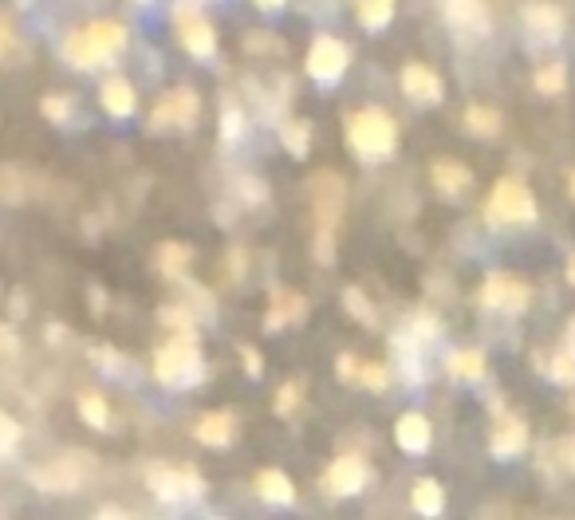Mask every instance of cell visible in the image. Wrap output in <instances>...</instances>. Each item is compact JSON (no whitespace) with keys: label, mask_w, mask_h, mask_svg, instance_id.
<instances>
[{"label":"cell","mask_w":575,"mask_h":520,"mask_svg":"<svg viewBox=\"0 0 575 520\" xmlns=\"http://www.w3.org/2000/svg\"><path fill=\"white\" fill-rule=\"evenodd\" d=\"M123 48H127V28L119 20H91L75 32H67L60 52L75 71H91V67L111 64Z\"/></svg>","instance_id":"1"},{"label":"cell","mask_w":575,"mask_h":520,"mask_svg":"<svg viewBox=\"0 0 575 520\" xmlns=\"http://www.w3.org/2000/svg\"><path fill=\"white\" fill-rule=\"evenodd\" d=\"M312 205H316V260L331 264L335 260V237L347 205V186L335 170H320L312 178Z\"/></svg>","instance_id":"2"},{"label":"cell","mask_w":575,"mask_h":520,"mask_svg":"<svg viewBox=\"0 0 575 520\" xmlns=\"http://www.w3.org/2000/svg\"><path fill=\"white\" fill-rule=\"evenodd\" d=\"M343 134H347V146L359 158H367V162L394 154V146H398V123L383 107H359V111H351L343 119Z\"/></svg>","instance_id":"3"},{"label":"cell","mask_w":575,"mask_h":520,"mask_svg":"<svg viewBox=\"0 0 575 520\" xmlns=\"http://www.w3.org/2000/svg\"><path fill=\"white\" fill-rule=\"evenodd\" d=\"M201 371V351H197V335L193 331H178L174 339H166L154 355V375L166 387H186Z\"/></svg>","instance_id":"4"},{"label":"cell","mask_w":575,"mask_h":520,"mask_svg":"<svg viewBox=\"0 0 575 520\" xmlns=\"http://www.w3.org/2000/svg\"><path fill=\"white\" fill-rule=\"evenodd\" d=\"M91 473H95L91 454L75 450V454L52 457L40 469H32V485L44 489V493H75V489H83L91 481Z\"/></svg>","instance_id":"5"},{"label":"cell","mask_w":575,"mask_h":520,"mask_svg":"<svg viewBox=\"0 0 575 520\" xmlns=\"http://www.w3.org/2000/svg\"><path fill=\"white\" fill-rule=\"evenodd\" d=\"M197 115H201V95L193 87H174L154 103L146 127L150 134H182L197 123Z\"/></svg>","instance_id":"6"},{"label":"cell","mask_w":575,"mask_h":520,"mask_svg":"<svg viewBox=\"0 0 575 520\" xmlns=\"http://www.w3.org/2000/svg\"><path fill=\"white\" fill-rule=\"evenodd\" d=\"M485 217L497 221V225H528L536 217V197L520 178H501L489 194Z\"/></svg>","instance_id":"7"},{"label":"cell","mask_w":575,"mask_h":520,"mask_svg":"<svg viewBox=\"0 0 575 520\" xmlns=\"http://www.w3.org/2000/svg\"><path fill=\"white\" fill-rule=\"evenodd\" d=\"M174 24H178V40L190 52L193 60H209L217 52V28L205 20V12L193 0H178L174 4Z\"/></svg>","instance_id":"8"},{"label":"cell","mask_w":575,"mask_h":520,"mask_svg":"<svg viewBox=\"0 0 575 520\" xmlns=\"http://www.w3.org/2000/svg\"><path fill=\"white\" fill-rule=\"evenodd\" d=\"M347 64H351V48H347L339 36H327V32L312 40V48H308V56H304L308 75L320 79V83H339Z\"/></svg>","instance_id":"9"},{"label":"cell","mask_w":575,"mask_h":520,"mask_svg":"<svg viewBox=\"0 0 575 520\" xmlns=\"http://www.w3.org/2000/svg\"><path fill=\"white\" fill-rule=\"evenodd\" d=\"M528 300H532V288H528L520 276H509V272H489L485 284H481V304H485V308L524 312Z\"/></svg>","instance_id":"10"},{"label":"cell","mask_w":575,"mask_h":520,"mask_svg":"<svg viewBox=\"0 0 575 520\" xmlns=\"http://www.w3.org/2000/svg\"><path fill=\"white\" fill-rule=\"evenodd\" d=\"M398 87H402V95H406L410 103H418V107H438L442 95H446L442 75H438L430 64H422V60H410V64L402 67Z\"/></svg>","instance_id":"11"},{"label":"cell","mask_w":575,"mask_h":520,"mask_svg":"<svg viewBox=\"0 0 575 520\" xmlns=\"http://www.w3.org/2000/svg\"><path fill=\"white\" fill-rule=\"evenodd\" d=\"M442 16L461 36H489L493 32V16H489L485 0H442Z\"/></svg>","instance_id":"12"},{"label":"cell","mask_w":575,"mask_h":520,"mask_svg":"<svg viewBox=\"0 0 575 520\" xmlns=\"http://www.w3.org/2000/svg\"><path fill=\"white\" fill-rule=\"evenodd\" d=\"M146 481H150L154 497H162V501H178V497H197V493H201V477L190 473V469L154 465V469L146 473Z\"/></svg>","instance_id":"13"},{"label":"cell","mask_w":575,"mask_h":520,"mask_svg":"<svg viewBox=\"0 0 575 520\" xmlns=\"http://www.w3.org/2000/svg\"><path fill=\"white\" fill-rule=\"evenodd\" d=\"M520 20H524V28H528L532 36H540V40H548V44H556V40L564 36V8H560L556 0H532V4H524Z\"/></svg>","instance_id":"14"},{"label":"cell","mask_w":575,"mask_h":520,"mask_svg":"<svg viewBox=\"0 0 575 520\" xmlns=\"http://www.w3.org/2000/svg\"><path fill=\"white\" fill-rule=\"evenodd\" d=\"M367 477H371V469H367L363 457H355V454L335 457L331 469H327V489H331L335 497H355V493L367 485Z\"/></svg>","instance_id":"15"},{"label":"cell","mask_w":575,"mask_h":520,"mask_svg":"<svg viewBox=\"0 0 575 520\" xmlns=\"http://www.w3.org/2000/svg\"><path fill=\"white\" fill-rule=\"evenodd\" d=\"M99 103H103V111H107L111 119H130V115L138 111V91H134L130 79L111 75V79H103V87H99Z\"/></svg>","instance_id":"16"},{"label":"cell","mask_w":575,"mask_h":520,"mask_svg":"<svg viewBox=\"0 0 575 520\" xmlns=\"http://www.w3.org/2000/svg\"><path fill=\"white\" fill-rule=\"evenodd\" d=\"M430 178H434V186H438L442 197H461L473 186V170H469L461 158H438V162L430 166Z\"/></svg>","instance_id":"17"},{"label":"cell","mask_w":575,"mask_h":520,"mask_svg":"<svg viewBox=\"0 0 575 520\" xmlns=\"http://www.w3.org/2000/svg\"><path fill=\"white\" fill-rule=\"evenodd\" d=\"M308 316V300L300 292H272V308H268V331H280L284 324H300Z\"/></svg>","instance_id":"18"},{"label":"cell","mask_w":575,"mask_h":520,"mask_svg":"<svg viewBox=\"0 0 575 520\" xmlns=\"http://www.w3.org/2000/svg\"><path fill=\"white\" fill-rule=\"evenodd\" d=\"M394 438H398V446H402L406 454H426V446H430V422H426L422 414L410 410V414L398 418Z\"/></svg>","instance_id":"19"},{"label":"cell","mask_w":575,"mask_h":520,"mask_svg":"<svg viewBox=\"0 0 575 520\" xmlns=\"http://www.w3.org/2000/svg\"><path fill=\"white\" fill-rule=\"evenodd\" d=\"M461 123H465V130H469L473 138H497L505 119H501V111L489 107V103H469L465 115H461Z\"/></svg>","instance_id":"20"},{"label":"cell","mask_w":575,"mask_h":520,"mask_svg":"<svg viewBox=\"0 0 575 520\" xmlns=\"http://www.w3.org/2000/svg\"><path fill=\"white\" fill-rule=\"evenodd\" d=\"M256 493H260L264 501H272V505H292V501H296V485H292L288 473H280V469H260V473H256Z\"/></svg>","instance_id":"21"},{"label":"cell","mask_w":575,"mask_h":520,"mask_svg":"<svg viewBox=\"0 0 575 520\" xmlns=\"http://www.w3.org/2000/svg\"><path fill=\"white\" fill-rule=\"evenodd\" d=\"M528 446V426L520 418H505L493 434V454L497 457H516L520 450Z\"/></svg>","instance_id":"22"},{"label":"cell","mask_w":575,"mask_h":520,"mask_svg":"<svg viewBox=\"0 0 575 520\" xmlns=\"http://www.w3.org/2000/svg\"><path fill=\"white\" fill-rule=\"evenodd\" d=\"M197 442H205V446H225L229 438H233V414H225V410H213V414H205L201 422H197Z\"/></svg>","instance_id":"23"},{"label":"cell","mask_w":575,"mask_h":520,"mask_svg":"<svg viewBox=\"0 0 575 520\" xmlns=\"http://www.w3.org/2000/svg\"><path fill=\"white\" fill-rule=\"evenodd\" d=\"M410 505H414V513H422V517H438V513L446 509V493H442L438 481L422 477V481L410 489Z\"/></svg>","instance_id":"24"},{"label":"cell","mask_w":575,"mask_h":520,"mask_svg":"<svg viewBox=\"0 0 575 520\" xmlns=\"http://www.w3.org/2000/svg\"><path fill=\"white\" fill-rule=\"evenodd\" d=\"M394 0H355V16L367 32H383L386 24L394 20Z\"/></svg>","instance_id":"25"},{"label":"cell","mask_w":575,"mask_h":520,"mask_svg":"<svg viewBox=\"0 0 575 520\" xmlns=\"http://www.w3.org/2000/svg\"><path fill=\"white\" fill-rule=\"evenodd\" d=\"M280 142H284V150L292 158H308V150H312V123L308 119H288L280 127Z\"/></svg>","instance_id":"26"},{"label":"cell","mask_w":575,"mask_h":520,"mask_svg":"<svg viewBox=\"0 0 575 520\" xmlns=\"http://www.w3.org/2000/svg\"><path fill=\"white\" fill-rule=\"evenodd\" d=\"M446 371L457 375V379H481L485 375V355L473 351V347H461V351H453L446 359Z\"/></svg>","instance_id":"27"},{"label":"cell","mask_w":575,"mask_h":520,"mask_svg":"<svg viewBox=\"0 0 575 520\" xmlns=\"http://www.w3.org/2000/svg\"><path fill=\"white\" fill-rule=\"evenodd\" d=\"M190 260H193V249L182 245V241H166V245L158 249V268H162L166 276H182Z\"/></svg>","instance_id":"28"},{"label":"cell","mask_w":575,"mask_h":520,"mask_svg":"<svg viewBox=\"0 0 575 520\" xmlns=\"http://www.w3.org/2000/svg\"><path fill=\"white\" fill-rule=\"evenodd\" d=\"M536 91L540 95H560L564 87H568V64H560V60H552V64L536 67Z\"/></svg>","instance_id":"29"},{"label":"cell","mask_w":575,"mask_h":520,"mask_svg":"<svg viewBox=\"0 0 575 520\" xmlns=\"http://www.w3.org/2000/svg\"><path fill=\"white\" fill-rule=\"evenodd\" d=\"M245 107L237 99H221V142H237L245 134Z\"/></svg>","instance_id":"30"},{"label":"cell","mask_w":575,"mask_h":520,"mask_svg":"<svg viewBox=\"0 0 575 520\" xmlns=\"http://www.w3.org/2000/svg\"><path fill=\"white\" fill-rule=\"evenodd\" d=\"M40 115H44L48 123H67V119L75 115V103H71V95H60V91H48V95L40 99Z\"/></svg>","instance_id":"31"},{"label":"cell","mask_w":575,"mask_h":520,"mask_svg":"<svg viewBox=\"0 0 575 520\" xmlns=\"http://www.w3.org/2000/svg\"><path fill=\"white\" fill-rule=\"evenodd\" d=\"M79 414L95 430H107V422H111V410H107V402L99 394H79Z\"/></svg>","instance_id":"32"},{"label":"cell","mask_w":575,"mask_h":520,"mask_svg":"<svg viewBox=\"0 0 575 520\" xmlns=\"http://www.w3.org/2000/svg\"><path fill=\"white\" fill-rule=\"evenodd\" d=\"M343 308H347L359 324H375V308H371V300L363 296V288H343Z\"/></svg>","instance_id":"33"},{"label":"cell","mask_w":575,"mask_h":520,"mask_svg":"<svg viewBox=\"0 0 575 520\" xmlns=\"http://www.w3.org/2000/svg\"><path fill=\"white\" fill-rule=\"evenodd\" d=\"M16 446H20V422H16L12 414H4V410H0V457L12 454Z\"/></svg>","instance_id":"34"},{"label":"cell","mask_w":575,"mask_h":520,"mask_svg":"<svg viewBox=\"0 0 575 520\" xmlns=\"http://www.w3.org/2000/svg\"><path fill=\"white\" fill-rule=\"evenodd\" d=\"M245 52H253V56H264V52H284V44H280L272 32H249V36H245Z\"/></svg>","instance_id":"35"},{"label":"cell","mask_w":575,"mask_h":520,"mask_svg":"<svg viewBox=\"0 0 575 520\" xmlns=\"http://www.w3.org/2000/svg\"><path fill=\"white\" fill-rule=\"evenodd\" d=\"M548 375H552L556 383H575V359L568 351H560V355L548 363Z\"/></svg>","instance_id":"36"},{"label":"cell","mask_w":575,"mask_h":520,"mask_svg":"<svg viewBox=\"0 0 575 520\" xmlns=\"http://www.w3.org/2000/svg\"><path fill=\"white\" fill-rule=\"evenodd\" d=\"M296 402H300V387H296V383H284V387L276 390V414L296 410Z\"/></svg>","instance_id":"37"},{"label":"cell","mask_w":575,"mask_h":520,"mask_svg":"<svg viewBox=\"0 0 575 520\" xmlns=\"http://www.w3.org/2000/svg\"><path fill=\"white\" fill-rule=\"evenodd\" d=\"M410 331H418L414 339H434V335H438V320H434L430 312H418V316L410 320Z\"/></svg>","instance_id":"38"},{"label":"cell","mask_w":575,"mask_h":520,"mask_svg":"<svg viewBox=\"0 0 575 520\" xmlns=\"http://www.w3.org/2000/svg\"><path fill=\"white\" fill-rule=\"evenodd\" d=\"M359 383H367L371 390H383L386 387V371L379 363H363V371H359Z\"/></svg>","instance_id":"39"},{"label":"cell","mask_w":575,"mask_h":520,"mask_svg":"<svg viewBox=\"0 0 575 520\" xmlns=\"http://www.w3.org/2000/svg\"><path fill=\"white\" fill-rule=\"evenodd\" d=\"M335 367H339V379H343V383H355V379H359V371H363V363H359L355 355H339V363H335Z\"/></svg>","instance_id":"40"},{"label":"cell","mask_w":575,"mask_h":520,"mask_svg":"<svg viewBox=\"0 0 575 520\" xmlns=\"http://www.w3.org/2000/svg\"><path fill=\"white\" fill-rule=\"evenodd\" d=\"M158 320H162V324H170V327H178V331H190V316H186L182 308H162V312H158Z\"/></svg>","instance_id":"41"},{"label":"cell","mask_w":575,"mask_h":520,"mask_svg":"<svg viewBox=\"0 0 575 520\" xmlns=\"http://www.w3.org/2000/svg\"><path fill=\"white\" fill-rule=\"evenodd\" d=\"M241 355H245V371H249V375H260V371H264V359H260V351H253V347H241Z\"/></svg>","instance_id":"42"},{"label":"cell","mask_w":575,"mask_h":520,"mask_svg":"<svg viewBox=\"0 0 575 520\" xmlns=\"http://www.w3.org/2000/svg\"><path fill=\"white\" fill-rule=\"evenodd\" d=\"M560 461H564L568 469H575V434L560 438Z\"/></svg>","instance_id":"43"},{"label":"cell","mask_w":575,"mask_h":520,"mask_svg":"<svg viewBox=\"0 0 575 520\" xmlns=\"http://www.w3.org/2000/svg\"><path fill=\"white\" fill-rule=\"evenodd\" d=\"M241 190H245V201H264V182L241 178Z\"/></svg>","instance_id":"44"},{"label":"cell","mask_w":575,"mask_h":520,"mask_svg":"<svg viewBox=\"0 0 575 520\" xmlns=\"http://www.w3.org/2000/svg\"><path fill=\"white\" fill-rule=\"evenodd\" d=\"M8 48H12V24H8V20H0V60L8 56Z\"/></svg>","instance_id":"45"},{"label":"cell","mask_w":575,"mask_h":520,"mask_svg":"<svg viewBox=\"0 0 575 520\" xmlns=\"http://www.w3.org/2000/svg\"><path fill=\"white\" fill-rule=\"evenodd\" d=\"M564 351H568V355L575 359V320L568 324V343H564Z\"/></svg>","instance_id":"46"},{"label":"cell","mask_w":575,"mask_h":520,"mask_svg":"<svg viewBox=\"0 0 575 520\" xmlns=\"http://www.w3.org/2000/svg\"><path fill=\"white\" fill-rule=\"evenodd\" d=\"M253 4H256V8H264V12H276L284 0H253Z\"/></svg>","instance_id":"47"},{"label":"cell","mask_w":575,"mask_h":520,"mask_svg":"<svg viewBox=\"0 0 575 520\" xmlns=\"http://www.w3.org/2000/svg\"><path fill=\"white\" fill-rule=\"evenodd\" d=\"M0 347H16V339H12V331H8V327H0Z\"/></svg>","instance_id":"48"},{"label":"cell","mask_w":575,"mask_h":520,"mask_svg":"<svg viewBox=\"0 0 575 520\" xmlns=\"http://www.w3.org/2000/svg\"><path fill=\"white\" fill-rule=\"evenodd\" d=\"M99 520H123V513H115V509H107V513H103V517Z\"/></svg>","instance_id":"49"},{"label":"cell","mask_w":575,"mask_h":520,"mask_svg":"<svg viewBox=\"0 0 575 520\" xmlns=\"http://www.w3.org/2000/svg\"><path fill=\"white\" fill-rule=\"evenodd\" d=\"M568 280L575 284V257H572V264H568Z\"/></svg>","instance_id":"50"},{"label":"cell","mask_w":575,"mask_h":520,"mask_svg":"<svg viewBox=\"0 0 575 520\" xmlns=\"http://www.w3.org/2000/svg\"><path fill=\"white\" fill-rule=\"evenodd\" d=\"M572 197H575V170H572Z\"/></svg>","instance_id":"51"}]
</instances>
